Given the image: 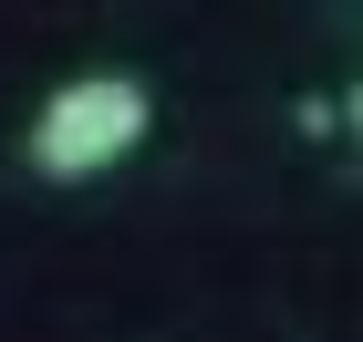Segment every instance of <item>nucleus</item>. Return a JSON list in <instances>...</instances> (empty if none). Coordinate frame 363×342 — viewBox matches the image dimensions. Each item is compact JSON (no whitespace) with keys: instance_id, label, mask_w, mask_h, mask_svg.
I'll list each match as a JSON object with an SVG mask.
<instances>
[{"instance_id":"1","label":"nucleus","mask_w":363,"mask_h":342,"mask_svg":"<svg viewBox=\"0 0 363 342\" xmlns=\"http://www.w3.org/2000/svg\"><path fill=\"white\" fill-rule=\"evenodd\" d=\"M145 125H156V104H145L135 73H73V84H52L31 104L21 156H31V176H52V187H94V176H114L145 145Z\"/></svg>"}]
</instances>
